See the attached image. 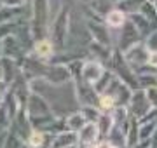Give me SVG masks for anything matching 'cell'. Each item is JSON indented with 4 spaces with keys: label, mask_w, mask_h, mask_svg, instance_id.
Listing matches in <instances>:
<instances>
[{
    "label": "cell",
    "mask_w": 157,
    "mask_h": 148,
    "mask_svg": "<svg viewBox=\"0 0 157 148\" xmlns=\"http://www.w3.org/2000/svg\"><path fill=\"white\" fill-rule=\"evenodd\" d=\"M80 113L84 115V119L87 122L96 124L98 119H100V115H101V110L98 106H80Z\"/></svg>",
    "instance_id": "d6a6232c"
},
{
    "label": "cell",
    "mask_w": 157,
    "mask_h": 148,
    "mask_svg": "<svg viewBox=\"0 0 157 148\" xmlns=\"http://www.w3.org/2000/svg\"><path fill=\"white\" fill-rule=\"evenodd\" d=\"M98 108L101 110V113H110L115 108V99L110 94H101L98 99Z\"/></svg>",
    "instance_id": "1f68e13d"
},
{
    "label": "cell",
    "mask_w": 157,
    "mask_h": 148,
    "mask_svg": "<svg viewBox=\"0 0 157 148\" xmlns=\"http://www.w3.org/2000/svg\"><path fill=\"white\" fill-rule=\"evenodd\" d=\"M7 91H9V86H7L4 80H0V96H4Z\"/></svg>",
    "instance_id": "b9f144b4"
},
{
    "label": "cell",
    "mask_w": 157,
    "mask_h": 148,
    "mask_svg": "<svg viewBox=\"0 0 157 148\" xmlns=\"http://www.w3.org/2000/svg\"><path fill=\"white\" fill-rule=\"evenodd\" d=\"M89 52L96 57V61H100V63H110V57H112L113 49H112V47H107V46H101V44H98V42H94V40H91Z\"/></svg>",
    "instance_id": "ffe728a7"
},
{
    "label": "cell",
    "mask_w": 157,
    "mask_h": 148,
    "mask_svg": "<svg viewBox=\"0 0 157 148\" xmlns=\"http://www.w3.org/2000/svg\"><path fill=\"white\" fill-rule=\"evenodd\" d=\"M148 54H150V51L147 49L145 42H138V44H135L133 47H129L128 51L122 52L124 59L131 65V68H140V66H145L147 61H148Z\"/></svg>",
    "instance_id": "9c48e42d"
},
{
    "label": "cell",
    "mask_w": 157,
    "mask_h": 148,
    "mask_svg": "<svg viewBox=\"0 0 157 148\" xmlns=\"http://www.w3.org/2000/svg\"><path fill=\"white\" fill-rule=\"evenodd\" d=\"M155 7H157V6H155Z\"/></svg>",
    "instance_id": "9f6ffc18"
},
{
    "label": "cell",
    "mask_w": 157,
    "mask_h": 148,
    "mask_svg": "<svg viewBox=\"0 0 157 148\" xmlns=\"http://www.w3.org/2000/svg\"><path fill=\"white\" fill-rule=\"evenodd\" d=\"M105 65L100 61H84L82 63V70H80V79L84 80V82H87V84H96L98 82V79H100L101 75L105 73Z\"/></svg>",
    "instance_id": "8fae6325"
},
{
    "label": "cell",
    "mask_w": 157,
    "mask_h": 148,
    "mask_svg": "<svg viewBox=\"0 0 157 148\" xmlns=\"http://www.w3.org/2000/svg\"><path fill=\"white\" fill-rule=\"evenodd\" d=\"M150 108L152 106H150V103H148V99H147V96H145V91H143V89L133 91L131 99H129V105H128L129 113L133 115L135 119L141 120L148 112H150Z\"/></svg>",
    "instance_id": "52a82bcc"
},
{
    "label": "cell",
    "mask_w": 157,
    "mask_h": 148,
    "mask_svg": "<svg viewBox=\"0 0 157 148\" xmlns=\"http://www.w3.org/2000/svg\"><path fill=\"white\" fill-rule=\"evenodd\" d=\"M107 139L110 141V145H113V146H117V148H128V138H126V132H124L122 129L115 127V125L112 127V131H110V134L107 136Z\"/></svg>",
    "instance_id": "4316f807"
},
{
    "label": "cell",
    "mask_w": 157,
    "mask_h": 148,
    "mask_svg": "<svg viewBox=\"0 0 157 148\" xmlns=\"http://www.w3.org/2000/svg\"><path fill=\"white\" fill-rule=\"evenodd\" d=\"M86 26H87V31L91 35V40H94L101 46L112 47V39H110V33H108V26L105 24L101 16L91 12V16L86 21Z\"/></svg>",
    "instance_id": "277c9868"
},
{
    "label": "cell",
    "mask_w": 157,
    "mask_h": 148,
    "mask_svg": "<svg viewBox=\"0 0 157 148\" xmlns=\"http://www.w3.org/2000/svg\"><path fill=\"white\" fill-rule=\"evenodd\" d=\"M0 80H4V72H2V65H0Z\"/></svg>",
    "instance_id": "f6af8a7d"
},
{
    "label": "cell",
    "mask_w": 157,
    "mask_h": 148,
    "mask_svg": "<svg viewBox=\"0 0 157 148\" xmlns=\"http://www.w3.org/2000/svg\"><path fill=\"white\" fill-rule=\"evenodd\" d=\"M52 138L51 134L44 131H39V129H32L30 132V136L26 138V146L28 148H51V141H52Z\"/></svg>",
    "instance_id": "5bb4252c"
},
{
    "label": "cell",
    "mask_w": 157,
    "mask_h": 148,
    "mask_svg": "<svg viewBox=\"0 0 157 148\" xmlns=\"http://www.w3.org/2000/svg\"><path fill=\"white\" fill-rule=\"evenodd\" d=\"M140 14L154 26V30H157V7H155V4L145 0V4H143L141 9H140Z\"/></svg>",
    "instance_id": "83f0119b"
},
{
    "label": "cell",
    "mask_w": 157,
    "mask_h": 148,
    "mask_svg": "<svg viewBox=\"0 0 157 148\" xmlns=\"http://www.w3.org/2000/svg\"><path fill=\"white\" fill-rule=\"evenodd\" d=\"M73 145H78V134L73 131H68V129L56 134L51 141V148H67L73 146Z\"/></svg>",
    "instance_id": "2e32d148"
},
{
    "label": "cell",
    "mask_w": 157,
    "mask_h": 148,
    "mask_svg": "<svg viewBox=\"0 0 157 148\" xmlns=\"http://www.w3.org/2000/svg\"><path fill=\"white\" fill-rule=\"evenodd\" d=\"M147 66L157 70V52H150L148 54V61H147Z\"/></svg>",
    "instance_id": "f35d334b"
},
{
    "label": "cell",
    "mask_w": 157,
    "mask_h": 148,
    "mask_svg": "<svg viewBox=\"0 0 157 148\" xmlns=\"http://www.w3.org/2000/svg\"><path fill=\"white\" fill-rule=\"evenodd\" d=\"M110 148H117V146H113V145H112V146H110Z\"/></svg>",
    "instance_id": "db71d44e"
},
{
    "label": "cell",
    "mask_w": 157,
    "mask_h": 148,
    "mask_svg": "<svg viewBox=\"0 0 157 148\" xmlns=\"http://www.w3.org/2000/svg\"><path fill=\"white\" fill-rule=\"evenodd\" d=\"M143 4H145V0H121V2L115 4V7L121 9L126 16H129V14H136V12H140V9H141Z\"/></svg>",
    "instance_id": "d4e9b609"
},
{
    "label": "cell",
    "mask_w": 157,
    "mask_h": 148,
    "mask_svg": "<svg viewBox=\"0 0 157 148\" xmlns=\"http://www.w3.org/2000/svg\"><path fill=\"white\" fill-rule=\"evenodd\" d=\"M2 105L7 108V112H9V117H11V120L16 119L17 112H19V108H21V103H19V99L16 98V94L11 91V87H9V91L4 94V99H2Z\"/></svg>",
    "instance_id": "7402d4cb"
},
{
    "label": "cell",
    "mask_w": 157,
    "mask_h": 148,
    "mask_svg": "<svg viewBox=\"0 0 157 148\" xmlns=\"http://www.w3.org/2000/svg\"><path fill=\"white\" fill-rule=\"evenodd\" d=\"M49 12H51V0H32V17H30L28 23L35 40L47 39Z\"/></svg>",
    "instance_id": "6da1fadb"
},
{
    "label": "cell",
    "mask_w": 157,
    "mask_h": 148,
    "mask_svg": "<svg viewBox=\"0 0 157 148\" xmlns=\"http://www.w3.org/2000/svg\"><path fill=\"white\" fill-rule=\"evenodd\" d=\"M86 124H87V120L84 119V115L80 113V110H78V112H73V113H70L67 117V129L68 131L78 132Z\"/></svg>",
    "instance_id": "484cf974"
},
{
    "label": "cell",
    "mask_w": 157,
    "mask_h": 148,
    "mask_svg": "<svg viewBox=\"0 0 157 148\" xmlns=\"http://www.w3.org/2000/svg\"><path fill=\"white\" fill-rule=\"evenodd\" d=\"M80 2H82V4H86V6H93V4H94V2H96V0H80Z\"/></svg>",
    "instance_id": "7bdbcfd3"
},
{
    "label": "cell",
    "mask_w": 157,
    "mask_h": 148,
    "mask_svg": "<svg viewBox=\"0 0 157 148\" xmlns=\"http://www.w3.org/2000/svg\"><path fill=\"white\" fill-rule=\"evenodd\" d=\"M23 145H25V141H23V139L17 136L14 131L9 129V134H7V138H6L4 148H23Z\"/></svg>",
    "instance_id": "836d02e7"
},
{
    "label": "cell",
    "mask_w": 157,
    "mask_h": 148,
    "mask_svg": "<svg viewBox=\"0 0 157 148\" xmlns=\"http://www.w3.org/2000/svg\"><path fill=\"white\" fill-rule=\"evenodd\" d=\"M11 124H12V120H11V117H9L7 108L4 105H0V129H2V131H9V129H11Z\"/></svg>",
    "instance_id": "e575fe53"
},
{
    "label": "cell",
    "mask_w": 157,
    "mask_h": 148,
    "mask_svg": "<svg viewBox=\"0 0 157 148\" xmlns=\"http://www.w3.org/2000/svg\"><path fill=\"white\" fill-rule=\"evenodd\" d=\"M110 65H112V73L115 75L119 80H122L131 91H136V89H138V80H136L135 70L131 68V65L124 59L122 52L119 51V49H115V51L112 52Z\"/></svg>",
    "instance_id": "7a4b0ae2"
},
{
    "label": "cell",
    "mask_w": 157,
    "mask_h": 148,
    "mask_svg": "<svg viewBox=\"0 0 157 148\" xmlns=\"http://www.w3.org/2000/svg\"><path fill=\"white\" fill-rule=\"evenodd\" d=\"M26 54L28 52L23 49L16 35H9V37L2 39V57H9V59H14L16 63H19Z\"/></svg>",
    "instance_id": "30bf717a"
},
{
    "label": "cell",
    "mask_w": 157,
    "mask_h": 148,
    "mask_svg": "<svg viewBox=\"0 0 157 148\" xmlns=\"http://www.w3.org/2000/svg\"><path fill=\"white\" fill-rule=\"evenodd\" d=\"M152 143H154V145L157 143V125H155V131H154V136H152Z\"/></svg>",
    "instance_id": "ee69618b"
},
{
    "label": "cell",
    "mask_w": 157,
    "mask_h": 148,
    "mask_svg": "<svg viewBox=\"0 0 157 148\" xmlns=\"http://www.w3.org/2000/svg\"><path fill=\"white\" fill-rule=\"evenodd\" d=\"M105 94H110V96L115 99V106H128L133 91L124 84L122 80H119L117 77L113 75V79H112V82H110V86L107 87Z\"/></svg>",
    "instance_id": "ba28073f"
},
{
    "label": "cell",
    "mask_w": 157,
    "mask_h": 148,
    "mask_svg": "<svg viewBox=\"0 0 157 148\" xmlns=\"http://www.w3.org/2000/svg\"><path fill=\"white\" fill-rule=\"evenodd\" d=\"M112 79H113V73L110 72V70H105V73L98 79V82H96V84H93V89L96 91V94H98V96L105 94L107 87L110 86V82H112Z\"/></svg>",
    "instance_id": "f546056e"
},
{
    "label": "cell",
    "mask_w": 157,
    "mask_h": 148,
    "mask_svg": "<svg viewBox=\"0 0 157 148\" xmlns=\"http://www.w3.org/2000/svg\"><path fill=\"white\" fill-rule=\"evenodd\" d=\"M152 146H154L152 139H143V141H138L136 145H133V146H129V148H152Z\"/></svg>",
    "instance_id": "ab89813d"
},
{
    "label": "cell",
    "mask_w": 157,
    "mask_h": 148,
    "mask_svg": "<svg viewBox=\"0 0 157 148\" xmlns=\"http://www.w3.org/2000/svg\"><path fill=\"white\" fill-rule=\"evenodd\" d=\"M110 2H112V4H117V2H121V0H110Z\"/></svg>",
    "instance_id": "c3c4849f"
},
{
    "label": "cell",
    "mask_w": 157,
    "mask_h": 148,
    "mask_svg": "<svg viewBox=\"0 0 157 148\" xmlns=\"http://www.w3.org/2000/svg\"><path fill=\"white\" fill-rule=\"evenodd\" d=\"M2 99H4V96H0V105H2Z\"/></svg>",
    "instance_id": "816d5d0a"
},
{
    "label": "cell",
    "mask_w": 157,
    "mask_h": 148,
    "mask_svg": "<svg viewBox=\"0 0 157 148\" xmlns=\"http://www.w3.org/2000/svg\"><path fill=\"white\" fill-rule=\"evenodd\" d=\"M138 42H141V35L136 31V28L133 26V23L131 21H126V24L122 26V35H121V39H119V51L124 52L128 51L129 47H133L135 44H138Z\"/></svg>",
    "instance_id": "7c38bea8"
},
{
    "label": "cell",
    "mask_w": 157,
    "mask_h": 148,
    "mask_svg": "<svg viewBox=\"0 0 157 148\" xmlns=\"http://www.w3.org/2000/svg\"><path fill=\"white\" fill-rule=\"evenodd\" d=\"M67 148H80V145H73V146H67Z\"/></svg>",
    "instance_id": "7dc6e473"
},
{
    "label": "cell",
    "mask_w": 157,
    "mask_h": 148,
    "mask_svg": "<svg viewBox=\"0 0 157 148\" xmlns=\"http://www.w3.org/2000/svg\"><path fill=\"white\" fill-rule=\"evenodd\" d=\"M154 148H157V143H155V145H154Z\"/></svg>",
    "instance_id": "f5cc1de1"
},
{
    "label": "cell",
    "mask_w": 157,
    "mask_h": 148,
    "mask_svg": "<svg viewBox=\"0 0 157 148\" xmlns=\"http://www.w3.org/2000/svg\"><path fill=\"white\" fill-rule=\"evenodd\" d=\"M145 96L148 99L152 108H157V87H150V89H147L145 91Z\"/></svg>",
    "instance_id": "8d00e7d4"
},
{
    "label": "cell",
    "mask_w": 157,
    "mask_h": 148,
    "mask_svg": "<svg viewBox=\"0 0 157 148\" xmlns=\"http://www.w3.org/2000/svg\"><path fill=\"white\" fill-rule=\"evenodd\" d=\"M136 80H138V89H150V87H157V72L150 70L148 73H136Z\"/></svg>",
    "instance_id": "cb8c5ba5"
},
{
    "label": "cell",
    "mask_w": 157,
    "mask_h": 148,
    "mask_svg": "<svg viewBox=\"0 0 157 148\" xmlns=\"http://www.w3.org/2000/svg\"><path fill=\"white\" fill-rule=\"evenodd\" d=\"M26 2L25 0H0V7H11V9H17V7H25Z\"/></svg>",
    "instance_id": "74e56055"
},
{
    "label": "cell",
    "mask_w": 157,
    "mask_h": 148,
    "mask_svg": "<svg viewBox=\"0 0 157 148\" xmlns=\"http://www.w3.org/2000/svg\"><path fill=\"white\" fill-rule=\"evenodd\" d=\"M32 52H33V56L37 57L39 61L51 63L52 57H54L56 47L51 42V39H40V40H35L33 47H32Z\"/></svg>",
    "instance_id": "4fadbf2b"
},
{
    "label": "cell",
    "mask_w": 157,
    "mask_h": 148,
    "mask_svg": "<svg viewBox=\"0 0 157 148\" xmlns=\"http://www.w3.org/2000/svg\"><path fill=\"white\" fill-rule=\"evenodd\" d=\"M77 134H78V145H89V143L98 141V127L93 122H87Z\"/></svg>",
    "instance_id": "44dd1931"
},
{
    "label": "cell",
    "mask_w": 157,
    "mask_h": 148,
    "mask_svg": "<svg viewBox=\"0 0 157 148\" xmlns=\"http://www.w3.org/2000/svg\"><path fill=\"white\" fill-rule=\"evenodd\" d=\"M25 108H26V113H28L30 119L32 117H44V115L54 113L52 108H51V103L42 94H37V92H30Z\"/></svg>",
    "instance_id": "8992f818"
},
{
    "label": "cell",
    "mask_w": 157,
    "mask_h": 148,
    "mask_svg": "<svg viewBox=\"0 0 157 148\" xmlns=\"http://www.w3.org/2000/svg\"><path fill=\"white\" fill-rule=\"evenodd\" d=\"M7 134H9V131H2V129H0V148H4V143H6Z\"/></svg>",
    "instance_id": "60d3db41"
},
{
    "label": "cell",
    "mask_w": 157,
    "mask_h": 148,
    "mask_svg": "<svg viewBox=\"0 0 157 148\" xmlns=\"http://www.w3.org/2000/svg\"><path fill=\"white\" fill-rule=\"evenodd\" d=\"M112 115V120H113V125L122 129L124 132L128 131L129 127V120H131V113H129L128 106H115V108L110 112Z\"/></svg>",
    "instance_id": "e0dca14e"
},
{
    "label": "cell",
    "mask_w": 157,
    "mask_h": 148,
    "mask_svg": "<svg viewBox=\"0 0 157 148\" xmlns=\"http://www.w3.org/2000/svg\"><path fill=\"white\" fill-rule=\"evenodd\" d=\"M68 31H70V9L67 6H63L51 24V42L54 44V47L65 49Z\"/></svg>",
    "instance_id": "3957f363"
},
{
    "label": "cell",
    "mask_w": 157,
    "mask_h": 148,
    "mask_svg": "<svg viewBox=\"0 0 157 148\" xmlns=\"http://www.w3.org/2000/svg\"><path fill=\"white\" fill-rule=\"evenodd\" d=\"M42 79L51 86H65L72 82V75L67 65H56V63H47L44 70Z\"/></svg>",
    "instance_id": "5b68a950"
},
{
    "label": "cell",
    "mask_w": 157,
    "mask_h": 148,
    "mask_svg": "<svg viewBox=\"0 0 157 148\" xmlns=\"http://www.w3.org/2000/svg\"><path fill=\"white\" fill-rule=\"evenodd\" d=\"M25 2H26V4H32V0H25Z\"/></svg>",
    "instance_id": "f907efd6"
},
{
    "label": "cell",
    "mask_w": 157,
    "mask_h": 148,
    "mask_svg": "<svg viewBox=\"0 0 157 148\" xmlns=\"http://www.w3.org/2000/svg\"><path fill=\"white\" fill-rule=\"evenodd\" d=\"M23 16V7L11 9V7H0V24L9 23V21H16Z\"/></svg>",
    "instance_id": "f1b7e54d"
},
{
    "label": "cell",
    "mask_w": 157,
    "mask_h": 148,
    "mask_svg": "<svg viewBox=\"0 0 157 148\" xmlns=\"http://www.w3.org/2000/svg\"><path fill=\"white\" fill-rule=\"evenodd\" d=\"M145 46L150 52H157V30H154V31L145 39Z\"/></svg>",
    "instance_id": "d590c367"
},
{
    "label": "cell",
    "mask_w": 157,
    "mask_h": 148,
    "mask_svg": "<svg viewBox=\"0 0 157 148\" xmlns=\"http://www.w3.org/2000/svg\"><path fill=\"white\" fill-rule=\"evenodd\" d=\"M103 21H105V24H107L108 28L112 30H121L126 24V21H128V16L124 14L121 9H117V7L113 6L110 11L105 14V17H103Z\"/></svg>",
    "instance_id": "9a60e30c"
},
{
    "label": "cell",
    "mask_w": 157,
    "mask_h": 148,
    "mask_svg": "<svg viewBox=\"0 0 157 148\" xmlns=\"http://www.w3.org/2000/svg\"><path fill=\"white\" fill-rule=\"evenodd\" d=\"M152 148H154V146H152Z\"/></svg>",
    "instance_id": "11a10c76"
},
{
    "label": "cell",
    "mask_w": 157,
    "mask_h": 148,
    "mask_svg": "<svg viewBox=\"0 0 157 148\" xmlns=\"http://www.w3.org/2000/svg\"><path fill=\"white\" fill-rule=\"evenodd\" d=\"M128 19L133 23V26L136 28V31L141 35V39H143V37H148V35L154 31V26L147 21L145 17L141 16L140 12H136V14H129Z\"/></svg>",
    "instance_id": "d6986e66"
},
{
    "label": "cell",
    "mask_w": 157,
    "mask_h": 148,
    "mask_svg": "<svg viewBox=\"0 0 157 148\" xmlns=\"http://www.w3.org/2000/svg\"><path fill=\"white\" fill-rule=\"evenodd\" d=\"M155 125L157 122H141L140 127H138V138H140V141L143 139H152L154 136V131H155Z\"/></svg>",
    "instance_id": "4dcf8cb0"
},
{
    "label": "cell",
    "mask_w": 157,
    "mask_h": 148,
    "mask_svg": "<svg viewBox=\"0 0 157 148\" xmlns=\"http://www.w3.org/2000/svg\"><path fill=\"white\" fill-rule=\"evenodd\" d=\"M0 59H2V39H0Z\"/></svg>",
    "instance_id": "bcb514c9"
},
{
    "label": "cell",
    "mask_w": 157,
    "mask_h": 148,
    "mask_svg": "<svg viewBox=\"0 0 157 148\" xmlns=\"http://www.w3.org/2000/svg\"><path fill=\"white\" fill-rule=\"evenodd\" d=\"M96 127H98V139H107V136L110 134L113 127V120L110 113H101L98 122H96Z\"/></svg>",
    "instance_id": "603a6c76"
},
{
    "label": "cell",
    "mask_w": 157,
    "mask_h": 148,
    "mask_svg": "<svg viewBox=\"0 0 157 148\" xmlns=\"http://www.w3.org/2000/svg\"><path fill=\"white\" fill-rule=\"evenodd\" d=\"M148 2H152V4H155L157 6V0H148Z\"/></svg>",
    "instance_id": "681fc988"
},
{
    "label": "cell",
    "mask_w": 157,
    "mask_h": 148,
    "mask_svg": "<svg viewBox=\"0 0 157 148\" xmlns=\"http://www.w3.org/2000/svg\"><path fill=\"white\" fill-rule=\"evenodd\" d=\"M0 65H2V72H4V82L11 87V84L16 80L17 73H19L17 63L14 59H9V57H2L0 59Z\"/></svg>",
    "instance_id": "ac0fdd59"
}]
</instances>
